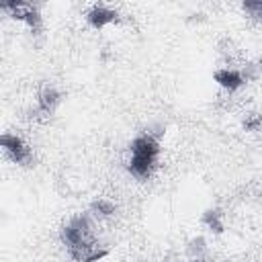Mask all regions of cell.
Returning <instances> with one entry per match:
<instances>
[{"label":"cell","mask_w":262,"mask_h":262,"mask_svg":"<svg viewBox=\"0 0 262 262\" xmlns=\"http://www.w3.org/2000/svg\"><path fill=\"white\" fill-rule=\"evenodd\" d=\"M61 242L76 262H98L108 254V248L100 246L94 237L92 221L88 215H78L61 229Z\"/></svg>","instance_id":"cell-1"},{"label":"cell","mask_w":262,"mask_h":262,"mask_svg":"<svg viewBox=\"0 0 262 262\" xmlns=\"http://www.w3.org/2000/svg\"><path fill=\"white\" fill-rule=\"evenodd\" d=\"M160 154V143L158 137L151 133H143L133 139L131 143V158H129V170L137 178H147L156 166Z\"/></svg>","instance_id":"cell-2"},{"label":"cell","mask_w":262,"mask_h":262,"mask_svg":"<svg viewBox=\"0 0 262 262\" xmlns=\"http://www.w3.org/2000/svg\"><path fill=\"white\" fill-rule=\"evenodd\" d=\"M2 10L10 12L12 18L23 20L29 25L31 31H41V14H39V6L31 4V2H10V4H2Z\"/></svg>","instance_id":"cell-3"},{"label":"cell","mask_w":262,"mask_h":262,"mask_svg":"<svg viewBox=\"0 0 262 262\" xmlns=\"http://www.w3.org/2000/svg\"><path fill=\"white\" fill-rule=\"evenodd\" d=\"M0 145L4 147V151L10 156V160L12 162H16V164H27L29 160H31V149L25 145V141L18 137V135H14V133H4L2 137H0Z\"/></svg>","instance_id":"cell-4"},{"label":"cell","mask_w":262,"mask_h":262,"mask_svg":"<svg viewBox=\"0 0 262 262\" xmlns=\"http://www.w3.org/2000/svg\"><path fill=\"white\" fill-rule=\"evenodd\" d=\"M117 18H119V14H117L113 8L102 6V4L94 6V8L86 14V20H88V23H90V27H94V29H104L106 25L117 23Z\"/></svg>","instance_id":"cell-5"},{"label":"cell","mask_w":262,"mask_h":262,"mask_svg":"<svg viewBox=\"0 0 262 262\" xmlns=\"http://www.w3.org/2000/svg\"><path fill=\"white\" fill-rule=\"evenodd\" d=\"M213 78H215V82H217L221 88H225V90H229V92L237 90V88L244 84L242 72H239V70H231V68H221V70H217V72L213 74Z\"/></svg>","instance_id":"cell-6"},{"label":"cell","mask_w":262,"mask_h":262,"mask_svg":"<svg viewBox=\"0 0 262 262\" xmlns=\"http://www.w3.org/2000/svg\"><path fill=\"white\" fill-rule=\"evenodd\" d=\"M57 102H59V92H57L53 86H45V88L41 90V94H39L37 106H39V111H41V113L51 115V113L55 111Z\"/></svg>","instance_id":"cell-7"},{"label":"cell","mask_w":262,"mask_h":262,"mask_svg":"<svg viewBox=\"0 0 262 262\" xmlns=\"http://www.w3.org/2000/svg\"><path fill=\"white\" fill-rule=\"evenodd\" d=\"M203 223H205L209 229H213L215 233H221V231H223L221 213H219L217 209H209V211H205V213H203Z\"/></svg>","instance_id":"cell-8"},{"label":"cell","mask_w":262,"mask_h":262,"mask_svg":"<svg viewBox=\"0 0 262 262\" xmlns=\"http://www.w3.org/2000/svg\"><path fill=\"white\" fill-rule=\"evenodd\" d=\"M90 209H92V215H96V217H108L115 213V205L104 199H96Z\"/></svg>","instance_id":"cell-9"},{"label":"cell","mask_w":262,"mask_h":262,"mask_svg":"<svg viewBox=\"0 0 262 262\" xmlns=\"http://www.w3.org/2000/svg\"><path fill=\"white\" fill-rule=\"evenodd\" d=\"M203 252H205V239H203L201 235L188 242V246H186V254L190 256V260H201Z\"/></svg>","instance_id":"cell-10"},{"label":"cell","mask_w":262,"mask_h":262,"mask_svg":"<svg viewBox=\"0 0 262 262\" xmlns=\"http://www.w3.org/2000/svg\"><path fill=\"white\" fill-rule=\"evenodd\" d=\"M244 10L256 18V20H262V0H256V2H244Z\"/></svg>","instance_id":"cell-11"},{"label":"cell","mask_w":262,"mask_h":262,"mask_svg":"<svg viewBox=\"0 0 262 262\" xmlns=\"http://www.w3.org/2000/svg\"><path fill=\"white\" fill-rule=\"evenodd\" d=\"M260 125H262V115L252 117V119H248V121L244 123V127H246V129H258Z\"/></svg>","instance_id":"cell-12"},{"label":"cell","mask_w":262,"mask_h":262,"mask_svg":"<svg viewBox=\"0 0 262 262\" xmlns=\"http://www.w3.org/2000/svg\"><path fill=\"white\" fill-rule=\"evenodd\" d=\"M256 70H258V80H260L262 78V59L256 61Z\"/></svg>","instance_id":"cell-13"},{"label":"cell","mask_w":262,"mask_h":262,"mask_svg":"<svg viewBox=\"0 0 262 262\" xmlns=\"http://www.w3.org/2000/svg\"><path fill=\"white\" fill-rule=\"evenodd\" d=\"M190 262H203V260H190Z\"/></svg>","instance_id":"cell-14"}]
</instances>
